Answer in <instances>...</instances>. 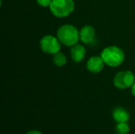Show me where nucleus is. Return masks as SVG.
Returning a JSON list of instances; mask_svg holds the SVG:
<instances>
[{
    "mask_svg": "<svg viewBox=\"0 0 135 134\" xmlns=\"http://www.w3.org/2000/svg\"><path fill=\"white\" fill-rule=\"evenodd\" d=\"M59 40L66 47H73L80 39L78 29L72 24H63L57 32Z\"/></svg>",
    "mask_w": 135,
    "mask_h": 134,
    "instance_id": "obj_1",
    "label": "nucleus"
},
{
    "mask_svg": "<svg viewBox=\"0 0 135 134\" xmlns=\"http://www.w3.org/2000/svg\"><path fill=\"white\" fill-rule=\"evenodd\" d=\"M104 63L111 67L120 66L124 61L125 54L122 49L116 46H111L104 48L100 54Z\"/></svg>",
    "mask_w": 135,
    "mask_h": 134,
    "instance_id": "obj_2",
    "label": "nucleus"
},
{
    "mask_svg": "<svg viewBox=\"0 0 135 134\" xmlns=\"http://www.w3.org/2000/svg\"><path fill=\"white\" fill-rule=\"evenodd\" d=\"M49 8L55 17H65L74 11V2L73 0H52Z\"/></svg>",
    "mask_w": 135,
    "mask_h": 134,
    "instance_id": "obj_3",
    "label": "nucleus"
},
{
    "mask_svg": "<svg viewBox=\"0 0 135 134\" xmlns=\"http://www.w3.org/2000/svg\"><path fill=\"white\" fill-rule=\"evenodd\" d=\"M41 50L47 54H55L59 52L61 49V45L59 41L53 36H45L40 42Z\"/></svg>",
    "mask_w": 135,
    "mask_h": 134,
    "instance_id": "obj_4",
    "label": "nucleus"
},
{
    "mask_svg": "<svg viewBox=\"0 0 135 134\" xmlns=\"http://www.w3.org/2000/svg\"><path fill=\"white\" fill-rule=\"evenodd\" d=\"M135 77L131 71H122L118 73L114 78V85L116 88L124 89L133 85Z\"/></svg>",
    "mask_w": 135,
    "mask_h": 134,
    "instance_id": "obj_5",
    "label": "nucleus"
},
{
    "mask_svg": "<svg viewBox=\"0 0 135 134\" xmlns=\"http://www.w3.org/2000/svg\"><path fill=\"white\" fill-rule=\"evenodd\" d=\"M104 64L105 63L101 56H93L88 60L86 68L89 72L93 73H97L104 69Z\"/></svg>",
    "mask_w": 135,
    "mask_h": 134,
    "instance_id": "obj_6",
    "label": "nucleus"
},
{
    "mask_svg": "<svg viewBox=\"0 0 135 134\" xmlns=\"http://www.w3.org/2000/svg\"><path fill=\"white\" fill-rule=\"evenodd\" d=\"M79 34H80V39L82 43H89L94 39L95 29L91 25H85L81 29Z\"/></svg>",
    "mask_w": 135,
    "mask_h": 134,
    "instance_id": "obj_7",
    "label": "nucleus"
},
{
    "mask_svg": "<svg viewBox=\"0 0 135 134\" xmlns=\"http://www.w3.org/2000/svg\"><path fill=\"white\" fill-rule=\"evenodd\" d=\"M85 54H86L85 48L84 47V46H82L81 44L76 43L75 45H74L71 47V50H70L71 58H72L73 61L75 62H81L85 58Z\"/></svg>",
    "mask_w": 135,
    "mask_h": 134,
    "instance_id": "obj_8",
    "label": "nucleus"
},
{
    "mask_svg": "<svg viewBox=\"0 0 135 134\" xmlns=\"http://www.w3.org/2000/svg\"><path fill=\"white\" fill-rule=\"evenodd\" d=\"M113 118L118 122H127L130 118V115L128 111L123 107H117L113 111Z\"/></svg>",
    "mask_w": 135,
    "mask_h": 134,
    "instance_id": "obj_9",
    "label": "nucleus"
},
{
    "mask_svg": "<svg viewBox=\"0 0 135 134\" xmlns=\"http://www.w3.org/2000/svg\"><path fill=\"white\" fill-rule=\"evenodd\" d=\"M53 62L54 64L57 66H63L66 63V57L61 52H58L54 54L53 56Z\"/></svg>",
    "mask_w": 135,
    "mask_h": 134,
    "instance_id": "obj_10",
    "label": "nucleus"
},
{
    "mask_svg": "<svg viewBox=\"0 0 135 134\" xmlns=\"http://www.w3.org/2000/svg\"><path fill=\"white\" fill-rule=\"evenodd\" d=\"M115 131L117 134H127L130 131V126L127 122L118 123L115 126Z\"/></svg>",
    "mask_w": 135,
    "mask_h": 134,
    "instance_id": "obj_11",
    "label": "nucleus"
},
{
    "mask_svg": "<svg viewBox=\"0 0 135 134\" xmlns=\"http://www.w3.org/2000/svg\"><path fill=\"white\" fill-rule=\"evenodd\" d=\"M36 2L40 6L46 7V6H49L51 5L52 0H36Z\"/></svg>",
    "mask_w": 135,
    "mask_h": 134,
    "instance_id": "obj_12",
    "label": "nucleus"
},
{
    "mask_svg": "<svg viewBox=\"0 0 135 134\" xmlns=\"http://www.w3.org/2000/svg\"><path fill=\"white\" fill-rule=\"evenodd\" d=\"M131 93L135 96V82L133 84V85L131 86Z\"/></svg>",
    "mask_w": 135,
    "mask_h": 134,
    "instance_id": "obj_13",
    "label": "nucleus"
},
{
    "mask_svg": "<svg viewBox=\"0 0 135 134\" xmlns=\"http://www.w3.org/2000/svg\"><path fill=\"white\" fill-rule=\"evenodd\" d=\"M27 134H42L39 131H36V130H32V131H30L28 132Z\"/></svg>",
    "mask_w": 135,
    "mask_h": 134,
    "instance_id": "obj_14",
    "label": "nucleus"
}]
</instances>
